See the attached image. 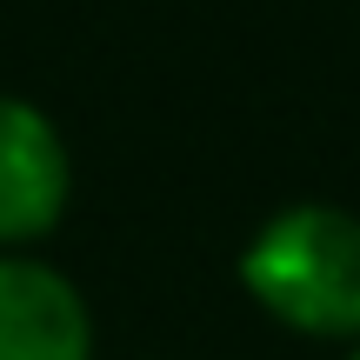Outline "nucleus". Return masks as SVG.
Masks as SVG:
<instances>
[{
	"instance_id": "nucleus-1",
	"label": "nucleus",
	"mask_w": 360,
	"mask_h": 360,
	"mask_svg": "<svg viewBox=\"0 0 360 360\" xmlns=\"http://www.w3.org/2000/svg\"><path fill=\"white\" fill-rule=\"evenodd\" d=\"M240 287L281 334L360 347V214L340 200H287L247 233Z\"/></svg>"
},
{
	"instance_id": "nucleus-2",
	"label": "nucleus",
	"mask_w": 360,
	"mask_h": 360,
	"mask_svg": "<svg viewBox=\"0 0 360 360\" xmlns=\"http://www.w3.org/2000/svg\"><path fill=\"white\" fill-rule=\"evenodd\" d=\"M74 207V147L40 101L0 87V254H40Z\"/></svg>"
},
{
	"instance_id": "nucleus-3",
	"label": "nucleus",
	"mask_w": 360,
	"mask_h": 360,
	"mask_svg": "<svg viewBox=\"0 0 360 360\" xmlns=\"http://www.w3.org/2000/svg\"><path fill=\"white\" fill-rule=\"evenodd\" d=\"M94 307L47 254H0V360H94Z\"/></svg>"
},
{
	"instance_id": "nucleus-4",
	"label": "nucleus",
	"mask_w": 360,
	"mask_h": 360,
	"mask_svg": "<svg viewBox=\"0 0 360 360\" xmlns=\"http://www.w3.org/2000/svg\"><path fill=\"white\" fill-rule=\"evenodd\" d=\"M340 360H360V347H347V354H340Z\"/></svg>"
}]
</instances>
